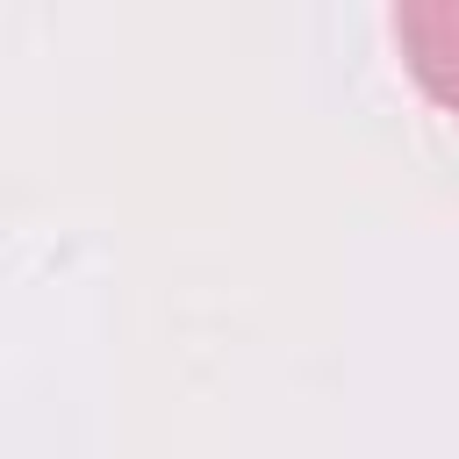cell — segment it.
Masks as SVG:
<instances>
[{"label":"cell","mask_w":459,"mask_h":459,"mask_svg":"<svg viewBox=\"0 0 459 459\" xmlns=\"http://www.w3.org/2000/svg\"><path fill=\"white\" fill-rule=\"evenodd\" d=\"M394 43H402V65L416 72V86L459 115V0H416L394 14Z\"/></svg>","instance_id":"6da1fadb"}]
</instances>
